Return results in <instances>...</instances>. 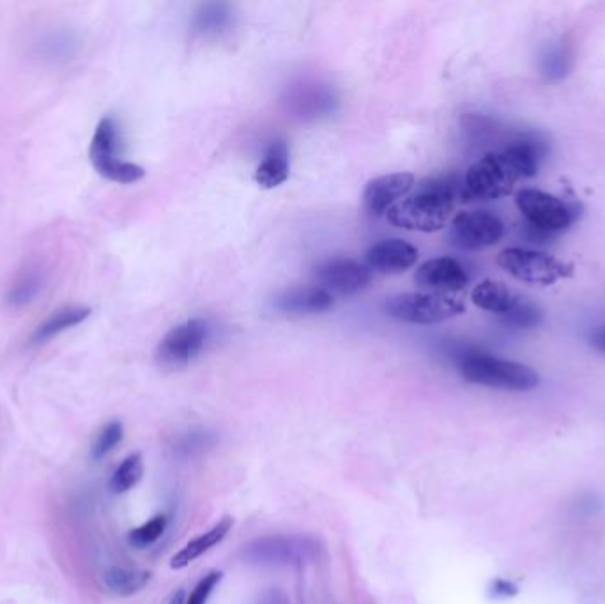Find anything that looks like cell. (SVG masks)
Here are the masks:
<instances>
[{
    "mask_svg": "<svg viewBox=\"0 0 605 604\" xmlns=\"http://www.w3.org/2000/svg\"><path fill=\"white\" fill-rule=\"evenodd\" d=\"M459 197H464V185L459 186L450 178L429 179L411 197L391 206L386 217L407 231L436 233L452 218Z\"/></svg>",
    "mask_w": 605,
    "mask_h": 604,
    "instance_id": "obj_1",
    "label": "cell"
},
{
    "mask_svg": "<svg viewBox=\"0 0 605 604\" xmlns=\"http://www.w3.org/2000/svg\"><path fill=\"white\" fill-rule=\"evenodd\" d=\"M459 367L464 380L482 387L529 392L540 385V376L533 367L487 353H468L460 358Z\"/></svg>",
    "mask_w": 605,
    "mask_h": 604,
    "instance_id": "obj_2",
    "label": "cell"
},
{
    "mask_svg": "<svg viewBox=\"0 0 605 604\" xmlns=\"http://www.w3.org/2000/svg\"><path fill=\"white\" fill-rule=\"evenodd\" d=\"M89 158L94 171L114 183L130 185L146 176V171L140 165L121 158V130L114 117H103L96 126Z\"/></svg>",
    "mask_w": 605,
    "mask_h": 604,
    "instance_id": "obj_3",
    "label": "cell"
},
{
    "mask_svg": "<svg viewBox=\"0 0 605 604\" xmlns=\"http://www.w3.org/2000/svg\"><path fill=\"white\" fill-rule=\"evenodd\" d=\"M521 179H524L521 172L505 151L487 153L469 167L464 181V197L466 201L503 199L506 195L514 194L515 186Z\"/></svg>",
    "mask_w": 605,
    "mask_h": 604,
    "instance_id": "obj_4",
    "label": "cell"
},
{
    "mask_svg": "<svg viewBox=\"0 0 605 604\" xmlns=\"http://www.w3.org/2000/svg\"><path fill=\"white\" fill-rule=\"evenodd\" d=\"M498 264L514 279L531 286H552L558 280L572 279L575 273L574 264L528 248H505L498 256Z\"/></svg>",
    "mask_w": 605,
    "mask_h": 604,
    "instance_id": "obj_5",
    "label": "cell"
},
{
    "mask_svg": "<svg viewBox=\"0 0 605 604\" xmlns=\"http://www.w3.org/2000/svg\"><path fill=\"white\" fill-rule=\"evenodd\" d=\"M391 318L413 325H434L466 312V303L445 293H404L386 302Z\"/></svg>",
    "mask_w": 605,
    "mask_h": 604,
    "instance_id": "obj_6",
    "label": "cell"
},
{
    "mask_svg": "<svg viewBox=\"0 0 605 604\" xmlns=\"http://www.w3.org/2000/svg\"><path fill=\"white\" fill-rule=\"evenodd\" d=\"M319 546L308 537L299 535H268L248 544L245 560L255 566H291L312 562Z\"/></svg>",
    "mask_w": 605,
    "mask_h": 604,
    "instance_id": "obj_7",
    "label": "cell"
},
{
    "mask_svg": "<svg viewBox=\"0 0 605 604\" xmlns=\"http://www.w3.org/2000/svg\"><path fill=\"white\" fill-rule=\"evenodd\" d=\"M515 204L540 233H560L572 224V211L556 195L547 194L538 188H522L515 195Z\"/></svg>",
    "mask_w": 605,
    "mask_h": 604,
    "instance_id": "obj_8",
    "label": "cell"
},
{
    "mask_svg": "<svg viewBox=\"0 0 605 604\" xmlns=\"http://www.w3.org/2000/svg\"><path fill=\"white\" fill-rule=\"evenodd\" d=\"M207 325L202 319H190L183 325L174 326L158 344L156 360L163 367L179 369L190 364L204 349Z\"/></svg>",
    "mask_w": 605,
    "mask_h": 604,
    "instance_id": "obj_9",
    "label": "cell"
},
{
    "mask_svg": "<svg viewBox=\"0 0 605 604\" xmlns=\"http://www.w3.org/2000/svg\"><path fill=\"white\" fill-rule=\"evenodd\" d=\"M505 234L501 218L489 211H462L452 220L450 238L464 250H483L496 245Z\"/></svg>",
    "mask_w": 605,
    "mask_h": 604,
    "instance_id": "obj_10",
    "label": "cell"
},
{
    "mask_svg": "<svg viewBox=\"0 0 605 604\" xmlns=\"http://www.w3.org/2000/svg\"><path fill=\"white\" fill-rule=\"evenodd\" d=\"M317 280L328 293L356 295L370 284L372 272L368 266L353 259H333L317 270Z\"/></svg>",
    "mask_w": 605,
    "mask_h": 604,
    "instance_id": "obj_11",
    "label": "cell"
},
{
    "mask_svg": "<svg viewBox=\"0 0 605 604\" xmlns=\"http://www.w3.org/2000/svg\"><path fill=\"white\" fill-rule=\"evenodd\" d=\"M418 286L434 293L452 295L468 286L469 277L462 264L452 257H437L423 263L416 272Z\"/></svg>",
    "mask_w": 605,
    "mask_h": 604,
    "instance_id": "obj_12",
    "label": "cell"
},
{
    "mask_svg": "<svg viewBox=\"0 0 605 604\" xmlns=\"http://www.w3.org/2000/svg\"><path fill=\"white\" fill-rule=\"evenodd\" d=\"M414 176L409 172H393L372 179L363 192V202L372 215H383L395 206L399 199L411 192Z\"/></svg>",
    "mask_w": 605,
    "mask_h": 604,
    "instance_id": "obj_13",
    "label": "cell"
},
{
    "mask_svg": "<svg viewBox=\"0 0 605 604\" xmlns=\"http://www.w3.org/2000/svg\"><path fill=\"white\" fill-rule=\"evenodd\" d=\"M418 261V248L407 241L393 238L377 243L368 250L367 266L370 272L374 270L384 275H397L413 268Z\"/></svg>",
    "mask_w": 605,
    "mask_h": 604,
    "instance_id": "obj_14",
    "label": "cell"
},
{
    "mask_svg": "<svg viewBox=\"0 0 605 604\" xmlns=\"http://www.w3.org/2000/svg\"><path fill=\"white\" fill-rule=\"evenodd\" d=\"M78 50L77 32L68 27H48L32 39V52L41 61L64 64L71 61Z\"/></svg>",
    "mask_w": 605,
    "mask_h": 604,
    "instance_id": "obj_15",
    "label": "cell"
},
{
    "mask_svg": "<svg viewBox=\"0 0 605 604\" xmlns=\"http://www.w3.org/2000/svg\"><path fill=\"white\" fill-rule=\"evenodd\" d=\"M46 282L48 279H46L45 270L38 264H31V266L23 268L22 272L18 273L13 282L9 284L4 302L9 309H25L43 295Z\"/></svg>",
    "mask_w": 605,
    "mask_h": 604,
    "instance_id": "obj_16",
    "label": "cell"
},
{
    "mask_svg": "<svg viewBox=\"0 0 605 604\" xmlns=\"http://www.w3.org/2000/svg\"><path fill=\"white\" fill-rule=\"evenodd\" d=\"M276 307L287 314H317L333 307V296L319 286L299 287L280 296Z\"/></svg>",
    "mask_w": 605,
    "mask_h": 604,
    "instance_id": "obj_17",
    "label": "cell"
},
{
    "mask_svg": "<svg viewBox=\"0 0 605 604\" xmlns=\"http://www.w3.org/2000/svg\"><path fill=\"white\" fill-rule=\"evenodd\" d=\"M232 527H234V519L230 516L220 519L215 527L209 528L207 532L186 544L183 550L177 551L176 555L170 560V567L179 571V569L190 566L197 558L202 557L204 553L213 550L215 546L222 543L223 539L229 535Z\"/></svg>",
    "mask_w": 605,
    "mask_h": 604,
    "instance_id": "obj_18",
    "label": "cell"
},
{
    "mask_svg": "<svg viewBox=\"0 0 605 604\" xmlns=\"http://www.w3.org/2000/svg\"><path fill=\"white\" fill-rule=\"evenodd\" d=\"M289 179V148L284 140H276L269 146L264 160L255 171V181L261 188L271 190L284 185Z\"/></svg>",
    "mask_w": 605,
    "mask_h": 604,
    "instance_id": "obj_19",
    "label": "cell"
},
{
    "mask_svg": "<svg viewBox=\"0 0 605 604\" xmlns=\"http://www.w3.org/2000/svg\"><path fill=\"white\" fill-rule=\"evenodd\" d=\"M92 310L89 307H80V305H71L64 309L55 310L50 318H46L43 323H39L38 328L32 333V344H45L61 333L68 332L71 328L84 323L85 319L91 316Z\"/></svg>",
    "mask_w": 605,
    "mask_h": 604,
    "instance_id": "obj_20",
    "label": "cell"
},
{
    "mask_svg": "<svg viewBox=\"0 0 605 604\" xmlns=\"http://www.w3.org/2000/svg\"><path fill=\"white\" fill-rule=\"evenodd\" d=\"M519 298L521 296L515 295L510 287L498 280H483L471 293V300L476 307L492 312V314H498V316H506L510 310L514 309Z\"/></svg>",
    "mask_w": 605,
    "mask_h": 604,
    "instance_id": "obj_21",
    "label": "cell"
},
{
    "mask_svg": "<svg viewBox=\"0 0 605 604\" xmlns=\"http://www.w3.org/2000/svg\"><path fill=\"white\" fill-rule=\"evenodd\" d=\"M151 581L149 571L128 569V567H112L105 574V585L117 596L130 597L137 594Z\"/></svg>",
    "mask_w": 605,
    "mask_h": 604,
    "instance_id": "obj_22",
    "label": "cell"
},
{
    "mask_svg": "<svg viewBox=\"0 0 605 604\" xmlns=\"http://www.w3.org/2000/svg\"><path fill=\"white\" fill-rule=\"evenodd\" d=\"M144 475V461L140 454H131L126 457L121 465L117 466L112 479L110 489L115 495H123L126 491L135 488Z\"/></svg>",
    "mask_w": 605,
    "mask_h": 604,
    "instance_id": "obj_23",
    "label": "cell"
},
{
    "mask_svg": "<svg viewBox=\"0 0 605 604\" xmlns=\"http://www.w3.org/2000/svg\"><path fill=\"white\" fill-rule=\"evenodd\" d=\"M506 155L512 158L515 167L519 169L522 178L529 179L537 176L538 162H540V153L535 144H531L529 140H519L512 146L505 149Z\"/></svg>",
    "mask_w": 605,
    "mask_h": 604,
    "instance_id": "obj_24",
    "label": "cell"
},
{
    "mask_svg": "<svg viewBox=\"0 0 605 604\" xmlns=\"http://www.w3.org/2000/svg\"><path fill=\"white\" fill-rule=\"evenodd\" d=\"M230 24V11L225 4H207L202 6L197 13L195 25L200 32H216L223 31Z\"/></svg>",
    "mask_w": 605,
    "mask_h": 604,
    "instance_id": "obj_25",
    "label": "cell"
},
{
    "mask_svg": "<svg viewBox=\"0 0 605 604\" xmlns=\"http://www.w3.org/2000/svg\"><path fill=\"white\" fill-rule=\"evenodd\" d=\"M503 318H505L508 325L515 326V328H535V326L542 323L544 314L535 303L519 298V302L515 303L514 309L510 310Z\"/></svg>",
    "mask_w": 605,
    "mask_h": 604,
    "instance_id": "obj_26",
    "label": "cell"
},
{
    "mask_svg": "<svg viewBox=\"0 0 605 604\" xmlns=\"http://www.w3.org/2000/svg\"><path fill=\"white\" fill-rule=\"evenodd\" d=\"M165 528H167V518L163 514L154 516L153 519H149L147 523H144L142 527L131 530L130 535H128V541L135 548H147V546H151V544L156 543L160 539L163 532H165Z\"/></svg>",
    "mask_w": 605,
    "mask_h": 604,
    "instance_id": "obj_27",
    "label": "cell"
},
{
    "mask_svg": "<svg viewBox=\"0 0 605 604\" xmlns=\"http://www.w3.org/2000/svg\"><path fill=\"white\" fill-rule=\"evenodd\" d=\"M123 434L124 431L121 422H110V424H107V426L101 429L96 442L92 445V457L94 459H103V457L107 456L108 452H112L121 443Z\"/></svg>",
    "mask_w": 605,
    "mask_h": 604,
    "instance_id": "obj_28",
    "label": "cell"
},
{
    "mask_svg": "<svg viewBox=\"0 0 605 604\" xmlns=\"http://www.w3.org/2000/svg\"><path fill=\"white\" fill-rule=\"evenodd\" d=\"M222 578V571H211V573L206 574V576L197 583V587L193 589L186 604H206L207 599L213 594V590L216 589V585L222 581Z\"/></svg>",
    "mask_w": 605,
    "mask_h": 604,
    "instance_id": "obj_29",
    "label": "cell"
},
{
    "mask_svg": "<svg viewBox=\"0 0 605 604\" xmlns=\"http://www.w3.org/2000/svg\"><path fill=\"white\" fill-rule=\"evenodd\" d=\"M491 592L492 596L498 597V599H508V597L517 596L519 590L510 581L496 580L492 583Z\"/></svg>",
    "mask_w": 605,
    "mask_h": 604,
    "instance_id": "obj_30",
    "label": "cell"
},
{
    "mask_svg": "<svg viewBox=\"0 0 605 604\" xmlns=\"http://www.w3.org/2000/svg\"><path fill=\"white\" fill-rule=\"evenodd\" d=\"M590 344L605 355V326H598L590 333Z\"/></svg>",
    "mask_w": 605,
    "mask_h": 604,
    "instance_id": "obj_31",
    "label": "cell"
},
{
    "mask_svg": "<svg viewBox=\"0 0 605 604\" xmlns=\"http://www.w3.org/2000/svg\"><path fill=\"white\" fill-rule=\"evenodd\" d=\"M261 604H287V601H285L284 596H280V594H269Z\"/></svg>",
    "mask_w": 605,
    "mask_h": 604,
    "instance_id": "obj_32",
    "label": "cell"
}]
</instances>
